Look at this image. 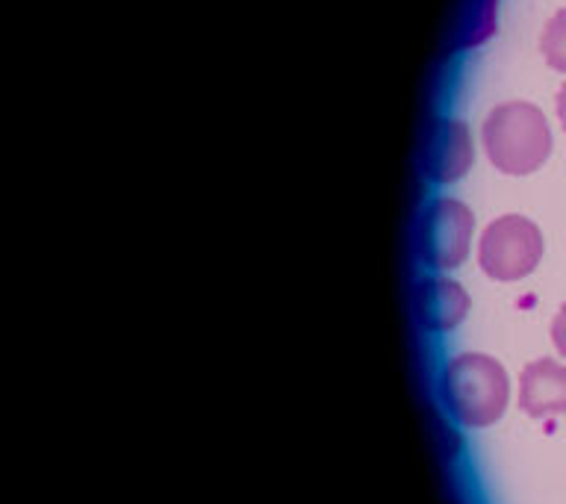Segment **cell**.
<instances>
[{
  "label": "cell",
  "mask_w": 566,
  "mask_h": 504,
  "mask_svg": "<svg viewBox=\"0 0 566 504\" xmlns=\"http://www.w3.org/2000/svg\"><path fill=\"white\" fill-rule=\"evenodd\" d=\"M475 216L458 198H433L419 228V254L437 272H451L469 256Z\"/></svg>",
  "instance_id": "277c9868"
},
{
  "label": "cell",
  "mask_w": 566,
  "mask_h": 504,
  "mask_svg": "<svg viewBox=\"0 0 566 504\" xmlns=\"http://www.w3.org/2000/svg\"><path fill=\"white\" fill-rule=\"evenodd\" d=\"M539 53L548 69L566 74V9H557L555 15L548 18L546 30L539 35Z\"/></svg>",
  "instance_id": "ba28073f"
},
{
  "label": "cell",
  "mask_w": 566,
  "mask_h": 504,
  "mask_svg": "<svg viewBox=\"0 0 566 504\" xmlns=\"http://www.w3.org/2000/svg\"><path fill=\"white\" fill-rule=\"evenodd\" d=\"M543 233L525 216H499L490 221L478 239V263L486 277L502 283H513L528 277L543 260Z\"/></svg>",
  "instance_id": "3957f363"
},
{
  "label": "cell",
  "mask_w": 566,
  "mask_h": 504,
  "mask_svg": "<svg viewBox=\"0 0 566 504\" xmlns=\"http://www.w3.org/2000/svg\"><path fill=\"white\" fill-rule=\"evenodd\" d=\"M552 343L566 357V304L557 309V316L552 318Z\"/></svg>",
  "instance_id": "9c48e42d"
},
{
  "label": "cell",
  "mask_w": 566,
  "mask_h": 504,
  "mask_svg": "<svg viewBox=\"0 0 566 504\" xmlns=\"http://www.w3.org/2000/svg\"><path fill=\"white\" fill-rule=\"evenodd\" d=\"M520 407L531 419H548V416H566V366L539 357L522 369L520 380Z\"/></svg>",
  "instance_id": "5b68a950"
},
{
  "label": "cell",
  "mask_w": 566,
  "mask_h": 504,
  "mask_svg": "<svg viewBox=\"0 0 566 504\" xmlns=\"http://www.w3.org/2000/svg\"><path fill=\"white\" fill-rule=\"evenodd\" d=\"M486 159L504 175H531L552 154V127L528 101H507L490 109L481 127Z\"/></svg>",
  "instance_id": "7a4b0ae2"
},
{
  "label": "cell",
  "mask_w": 566,
  "mask_h": 504,
  "mask_svg": "<svg viewBox=\"0 0 566 504\" xmlns=\"http://www.w3.org/2000/svg\"><path fill=\"white\" fill-rule=\"evenodd\" d=\"M472 159H475V148L469 139L467 124L460 118H442L428 139V159H424L428 177L437 183H451L467 175Z\"/></svg>",
  "instance_id": "8992f818"
},
{
  "label": "cell",
  "mask_w": 566,
  "mask_h": 504,
  "mask_svg": "<svg viewBox=\"0 0 566 504\" xmlns=\"http://www.w3.org/2000/svg\"><path fill=\"white\" fill-rule=\"evenodd\" d=\"M555 109H557V122H560V127L566 130V86L557 92L555 97Z\"/></svg>",
  "instance_id": "30bf717a"
},
{
  "label": "cell",
  "mask_w": 566,
  "mask_h": 504,
  "mask_svg": "<svg viewBox=\"0 0 566 504\" xmlns=\"http://www.w3.org/2000/svg\"><path fill=\"white\" fill-rule=\"evenodd\" d=\"M469 313V295L454 277H428L419 286V318L428 330H451Z\"/></svg>",
  "instance_id": "52a82bcc"
},
{
  "label": "cell",
  "mask_w": 566,
  "mask_h": 504,
  "mask_svg": "<svg viewBox=\"0 0 566 504\" xmlns=\"http://www.w3.org/2000/svg\"><path fill=\"white\" fill-rule=\"evenodd\" d=\"M442 401L467 428H490L511 401V378L495 357L481 351L454 354L440 375Z\"/></svg>",
  "instance_id": "6da1fadb"
}]
</instances>
